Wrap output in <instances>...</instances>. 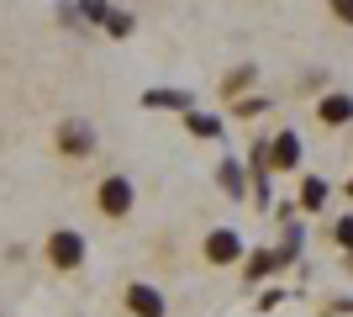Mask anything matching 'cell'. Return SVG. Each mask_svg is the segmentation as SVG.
Instances as JSON below:
<instances>
[{"label":"cell","instance_id":"7","mask_svg":"<svg viewBox=\"0 0 353 317\" xmlns=\"http://www.w3.org/2000/svg\"><path fill=\"white\" fill-rule=\"evenodd\" d=\"M132 312H143V317H159V312H163V302H159V291H148V286H137V291H132Z\"/></svg>","mask_w":353,"mask_h":317},{"label":"cell","instance_id":"4","mask_svg":"<svg viewBox=\"0 0 353 317\" xmlns=\"http://www.w3.org/2000/svg\"><path fill=\"white\" fill-rule=\"evenodd\" d=\"M316 117H322L327 127H343V122H353V95H327V101L316 106Z\"/></svg>","mask_w":353,"mask_h":317},{"label":"cell","instance_id":"1","mask_svg":"<svg viewBox=\"0 0 353 317\" xmlns=\"http://www.w3.org/2000/svg\"><path fill=\"white\" fill-rule=\"evenodd\" d=\"M48 243H53V249H48L53 265H63V270H74V265L85 259V238H79V233H53Z\"/></svg>","mask_w":353,"mask_h":317},{"label":"cell","instance_id":"13","mask_svg":"<svg viewBox=\"0 0 353 317\" xmlns=\"http://www.w3.org/2000/svg\"><path fill=\"white\" fill-rule=\"evenodd\" d=\"M327 6H332V16H338V21H348V27H353V0H327Z\"/></svg>","mask_w":353,"mask_h":317},{"label":"cell","instance_id":"2","mask_svg":"<svg viewBox=\"0 0 353 317\" xmlns=\"http://www.w3.org/2000/svg\"><path fill=\"white\" fill-rule=\"evenodd\" d=\"M132 206V185L121 180V175H111V180H101V211H111V217H121V211Z\"/></svg>","mask_w":353,"mask_h":317},{"label":"cell","instance_id":"9","mask_svg":"<svg viewBox=\"0 0 353 317\" xmlns=\"http://www.w3.org/2000/svg\"><path fill=\"white\" fill-rule=\"evenodd\" d=\"M301 201H306V206L316 211V206L327 201V185H322V180H306V185H301Z\"/></svg>","mask_w":353,"mask_h":317},{"label":"cell","instance_id":"12","mask_svg":"<svg viewBox=\"0 0 353 317\" xmlns=\"http://www.w3.org/2000/svg\"><path fill=\"white\" fill-rule=\"evenodd\" d=\"M221 185H227L232 196H237V191H243V175H237V164H227V169H221Z\"/></svg>","mask_w":353,"mask_h":317},{"label":"cell","instance_id":"8","mask_svg":"<svg viewBox=\"0 0 353 317\" xmlns=\"http://www.w3.org/2000/svg\"><path fill=\"white\" fill-rule=\"evenodd\" d=\"M143 106H179V111H190V95H174V90H148Z\"/></svg>","mask_w":353,"mask_h":317},{"label":"cell","instance_id":"5","mask_svg":"<svg viewBox=\"0 0 353 317\" xmlns=\"http://www.w3.org/2000/svg\"><path fill=\"white\" fill-rule=\"evenodd\" d=\"M237 249H243V238H237V233H227V227H216V233H211V243H206V254L216 259H237Z\"/></svg>","mask_w":353,"mask_h":317},{"label":"cell","instance_id":"14","mask_svg":"<svg viewBox=\"0 0 353 317\" xmlns=\"http://www.w3.org/2000/svg\"><path fill=\"white\" fill-rule=\"evenodd\" d=\"M338 238H343V243H353V217H348V222H338Z\"/></svg>","mask_w":353,"mask_h":317},{"label":"cell","instance_id":"11","mask_svg":"<svg viewBox=\"0 0 353 317\" xmlns=\"http://www.w3.org/2000/svg\"><path fill=\"white\" fill-rule=\"evenodd\" d=\"M248 85H253V69H237V75L227 79V85H221V90H227V95H237V90H248Z\"/></svg>","mask_w":353,"mask_h":317},{"label":"cell","instance_id":"6","mask_svg":"<svg viewBox=\"0 0 353 317\" xmlns=\"http://www.w3.org/2000/svg\"><path fill=\"white\" fill-rule=\"evenodd\" d=\"M274 164H280V169H295V164H301V137H295V133H280V137H274Z\"/></svg>","mask_w":353,"mask_h":317},{"label":"cell","instance_id":"10","mask_svg":"<svg viewBox=\"0 0 353 317\" xmlns=\"http://www.w3.org/2000/svg\"><path fill=\"white\" fill-rule=\"evenodd\" d=\"M185 122H190V133H201V137H216V133H221L216 117H185Z\"/></svg>","mask_w":353,"mask_h":317},{"label":"cell","instance_id":"3","mask_svg":"<svg viewBox=\"0 0 353 317\" xmlns=\"http://www.w3.org/2000/svg\"><path fill=\"white\" fill-rule=\"evenodd\" d=\"M59 148L69 153V159H85V153L95 148V137H90V127H79V122H63L59 127Z\"/></svg>","mask_w":353,"mask_h":317}]
</instances>
